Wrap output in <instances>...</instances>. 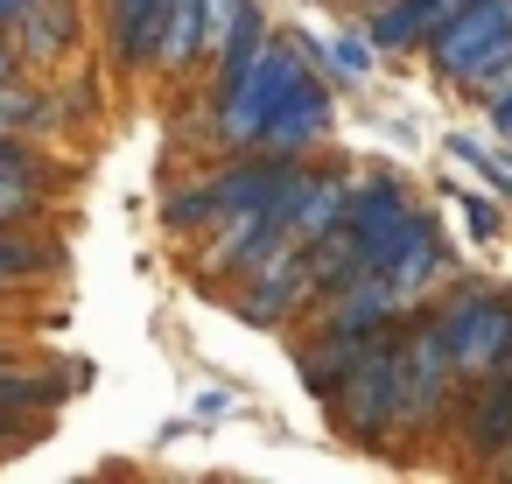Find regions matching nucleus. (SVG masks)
<instances>
[{
  "label": "nucleus",
  "instance_id": "nucleus-20",
  "mask_svg": "<svg viewBox=\"0 0 512 484\" xmlns=\"http://www.w3.org/2000/svg\"><path fill=\"white\" fill-rule=\"evenodd\" d=\"M456 92H470L477 106H498V99L512 92V36H505V43H491V50L456 78Z\"/></svg>",
  "mask_w": 512,
  "mask_h": 484
},
{
  "label": "nucleus",
  "instance_id": "nucleus-21",
  "mask_svg": "<svg viewBox=\"0 0 512 484\" xmlns=\"http://www.w3.org/2000/svg\"><path fill=\"white\" fill-rule=\"evenodd\" d=\"M50 183H29V176H0V225H36L50 211Z\"/></svg>",
  "mask_w": 512,
  "mask_h": 484
},
{
  "label": "nucleus",
  "instance_id": "nucleus-26",
  "mask_svg": "<svg viewBox=\"0 0 512 484\" xmlns=\"http://www.w3.org/2000/svg\"><path fill=\"white\" fill-rule=\"evenodd\" d=\"M484 113H491V134H498V141H512V92H505L498 106H484Z\"/></svg>",
  "mask_w": 512,
  "mask_h": 484
},
{
  "label": "nucleus",
  "instance_id": "nucleus-17",
  "mask_svg": "<svg viewBox=\"0 0 512 484\" xmlns=\"http://www.w3.org/2000/svg\"><path fill=\"white\" fill-rule=\"evenodd\" d=\"M57 127V99L22 85V78H0V134H50Z\"/></svg>",
  "mask_w": 512,
  "mask_h": 484
},
{
  "label": "nucleus",
  "instance_id": "nucleus-14",
  "mask_svg": "<svg viewBox=\"0 0 512 484\" xmlns=\"http://www.w3.org/2000/svg\"><path fill=\"white\" fill-rule=\"evenodd\" d=\"M197 64H211L204 0H169V15H162V36H155V57H148V71H162V78H190Z\"/></svg>",
  "mask_w": 512,
  "mask_h": 484
},
{
  "label": "nucleus",
  "instance_id": "nucleus-28",
  "mask_svg": "<svg viewBox=\"0 0 512 484\" xmlns=\"http://www.w3.org/2000/svg\"><path fill=\"white\" fill-rule=\"evenodd\" d=\"M505 372H512V358H505Z\"/></svg>",
  "mask_w": 512,
  "mask_h": 484
},
{
  "label": "nucleus",
  "instance_id": "nucleus-18",
  "mask_svg": "<svg viewBox=\"0 0 512 484\" xmlns=\"http://www.w3.org/2000/svg\"><path fill=\"white\" fill-rule=\"evenodd\" d=\"M64 400L57 372H29V365H0V414H50Z\"/></svg>",
  "mask_w": 512,
  "mask_h": 484
},
{
  "label": "nucleus",
  "instance_id": "nucleus-5",
  "mask_svg": "<svg viewBox=\"0 0 512 484\" xmlns=\"http://www.w3.org/2000/svg\"><path fill=\"white\" fill-rule=\"evenodd\" d=\"M316 295H323V281H316V267H309V246L288 239L281 253H267L260 267H246V274L232 281V316L253 323V330H288V323L309 316Z\"/></svg>",
  "mask_w": 512,
  "mask_h": 484
},
{
  "label": "nucleus",
  "instance_id": "nucleus-6",
  "mask_svg": "<svg viewBox=\"0 0 512 484\" xmlns=\"http://www.w3.org/2000/svg\"><path fill=\"white\" fill-rule=\"evenodd\" d=\"M330 134H337V99H330V78L309 71V78H295V85L274 99V113L260 120V141H253V148L316 162V155L330 148Z\"/></svg>",
  "mask_w": 512,
  "mask_h": 484
},
{
  "label": "nucleus",
  "instance_id": "nucleus-9",
  "mask_svg": "<svg viewBox=\"0 0 512 484\" xmlns=\"http://www.w3.org/2000/svg\"><path fill=\"white\" fill-rule=\"evenodd\" d=\"M505 36H512V0H463V8L421 43V57L435 64V78L456 85V78H463L491 43H505Z\"/></svg>",
  "mask_w": 512,
  "mask_h": 484
},
{
  "label": "nucleus",
  "instance_id": "nucleus-22",
  "mask_svg": "<svg viewBox=\"0 0 512 484\" xmlns=\"http://www.w3.org/2000/svg\"><path fill=\"white\" fill-rule=\"evenodd\" d=\"M449 162L477 169V176H484V183L512 204V162H505V155H491V148H484V141H470V134H449Z\"/></svg>",
  "mask_w": 512,
  "mask_h": 484
},
{
  "label": "nucleus",
  "instance_id": "nucleus-4",
  "mask_svg": "<svg viewBox=\"0 0 512 484\" xmlns=\"http://www.w3.org/2000/svg\"><path fill=\"white\" fill-rule=\"evenodd\" d=\"M428 323L449 344V358H456L463 379L498 372L512 358V295L491 288V281H456V288L428 295Z\"/></svg>",
  "mask_w": 512,
  "mask_h": 484
},
{
  "label": "nucleus",
  "instance_id": "nucleus-23",
  "mask_svg": "<svg viewBox=\"0 0 512 484\" xmlns=\"http://www.w3.org/2000/svg\"><path fill=\"white\" fill-rule=\"evenodd\" d=\"M449 197H456V218L470 225V239H477V246H491V239L505 232V211H498L491 197H477V190H456V183H449Z\"/></svg>",
  "mask_w": 512,
  "mask_h": 484
},
{
  "label": "nucleus",
  "instance_id": "nucleus-2",
  "mask_svg": "<svg viewBox=\"0 0 512 484\" xmlns=\"http://www.w3.org/2000/svg\"><path fill=\"white\" fill-rule=\"evenodd\" d=\"M393 358H400V442H407V449H428V442L449 435L456 393H463V372H456L449 344L435 337L428 302H414V309L393 323Z\"/></svg>",
  "mask_w": 512,
  "mask_h": 484
},
{
  "label": "nucleus",
  "instance_id": "nucleus-3",
  "mask_svg": "<svg viewBox=\"0 0 512 484\" xmlns=\"http://www.w3.org/2000/svg\"><path fill=\"white\" fill-rule=\"evenodd\" d=\"M337 435L358 442L365 456H386V449H407L400 442V358H393V330L372 337V351L344 372V386L323 400Z\"/></svg>",
  "mask_w": 512,
  "mask_h": 484
},
{
  "label": "nucleus",
  "instance_id": "nucleus-27",
  "mask_svg": "<svg viewBox=\"0 0 512 484\" xmlns=\"http://www.w3.org/2000/svg\"><path fill=\"white\" fill-rule=\"evenodd\" d=\"M15 64H22V50H15L8 36H0V78H15Z\"/></svg>",
  "mask_w": 512,
  "mask_h": 484
},
{
  "label": "nucleus",
  "instance_id": "nucleus-24",
  "mask_svg": "<svg viewBox=\"0 0 512 484\" xmlns=\"http://www.w3.org/2000/svg\"><path fill=\"white\" fill-rule=\"evenodd\" d=\"M225 414H232V393L225 386H204L197 393V421H225Z\"/></svg>",
  "mask_w": 512,
  "mask_h": 484
},
{
  "label": "nucleus",
  "instance_id": "nucleus-15",
  "mask_svg": "<svg viewBox=\"0 0 512 484\" xmlns=\"http://www.w3.org/2000/svg\"><path fill=\"white\" fill-rule=\"evenodd\" d=\"M309 43V57H316V71L330 78V85H344V92H358L365 78H372V36L365 29H323V36H302Z\"/></svg>",
  "mask_w": 512,
  "mask_h": 484
},
{
  "label": "nucleus",
  "instance_id": "nucleus-19",
  "mask_svg": "<svg viewBox=\"0 0 512 484\" xmlns=\"http://www.w3.org/2000/svg\"><path fill=\"white\" fill-rule=\"evenodd\" d=\"M211 218H218V197H211V183H204V176H190L183 190H169V197H162V232H176V239H204V232H211Z\"/></svg>",
  "mask_w": 512,
  "mask_h": 484
},
{
  "label": "nucleus",
  "instance_id": "nucleus-12",
  "mask_svg": "<svg viewBox=\"0 0 512 484\" xmlns=\"http://www.w3.org/2000/svg\"><path fill=\"white\" fill-rule=\"evenodd\" d=\"M169 0H99V22H106V50L120 71H148L155 36H162Z\"/></svg>",
  "mask_w": 512,
  "mask_h": 484
},
{
  "label": "nucleus",
  "instance_id": "nucleus-13",
  "mask_svg": "<svg viewBox=\"0 0 512 484\" xmlns=\"http://www.w3.org/2000/svg\"><path fill=\"white\" fill-rule=\"evenodd\" d=\"M344 204H351V183L337 176V169H316L309 162V176L295 183V197H288V211H281V225H288V239H323V232H337L344 225Z\"/></svg>",
  "mask_w": 512,
  "mask_h": 484
},
{
  "label": "nucleus",
  "instance_id": "nucleus-8",
  "mask_svg": "<svg viewBox=\"0 0 512 484\" xmlns=\"http://www.w3.org/2000/svg\"><path fill=\"white\" fill-rule=\"evenodd\" d=\"M449 435H456L463 456H477V463H512V372H505V365L463 379Z\"/></svg>",
  "mask_w": 512,
  "mask_h": 484
},
{
  "label": "nucleus",
  "instance_id": "nucleus-16",
  "mask_svg": "<svg viewBox=\"0 0 512 484\" xmlns=\"http://www.w3.org/2000/svg\"><path fill=\"white\" fill-rule=\"evenodd\" d=\"M15 50H22V64H50V57L71 50V8L64 0H36L15 29Z\"/></svg>",
  "mask_w": 512,
  "mask_h": 484
},
{
  "label": "nucleus",
  "instance_id": "nucleus-1",
  "mask_svg": "<svg viewBox=\"0 0 512 484\" xmlns=\"http://www.w3.org/2000/svg\"><path fill=\"white\" fill-rule=\"evenodd\" d=\"M344 232L358 246V267L386 274L407 302H428L435 281L449 274V239H442V218L393 176H365L351 183V204H344Z\"/></svg>",
  "mask_w": 512,
  "mask_h": 484
},
{
  "label": "nucleus",
  "instance_id": "nucleus-25",
  "mask_svg": "<svg viewBox=\"0 0 512 484\" xmlns=\"http://www.w3.org/2000/svg\"><path fill=\"white\" fill-rule=\"evenodd\" d=\"M36 8V0H0V36H15L22 29V15Z\"/></svg>",
  "mask_w": 512,
  "mask_h": 484
},
{
  "label": "nucleus",
  "instance_id": "nucleus-11",
  "mask_svg": "<svg viewBox=\"0 0 512 484\" xmlns=\"http://www.w3.org/2000/svg\"><path fill=\"white\" fill-rule=\"evenodd\" d=\"M372 337H379V330H330V323H309L302 344H295V372H302L309 400H330V393L344 386V372L372 351Z\"/></svg>",
  "mask_w": 512,
  "mask_h": 484
},
{
  "label": "nucleus",
  "instance_id": "nucleus-7",
  "mask_svg": "<svg viewBox=\"0 0 512 484\" xmlns=\"http://www.w3.org/2000/svg\"><path fill=\"white\" fill-rule=\"evenodd\" d=\"M288 246V225L274 211H218L211 232L197 239V281H239L246 267H260L267 253Z\"/></svg>",
  "mask_w": 512,
  "mask_h": 484
},
{
  "label": "nucleus",
  "instance_id": "nucleus-10",
  "mask_svg": "<svg viewBox=\"0 0 512 484\" xmlns=\"http://www.w3.org/2000/svg\"><path fill=\"white\" fill-rule=\"evenodd\" d=\"M414 302L386 281V274H344V281H330L316 302H309V323H330V330H393L400 316H407Z\"/></svg>",
  "mask_w": 512,
  "mask_h": 484
}]
</instances>
